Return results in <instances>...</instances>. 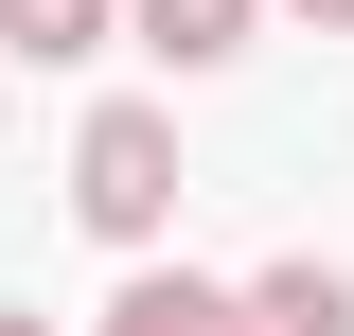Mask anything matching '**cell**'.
Instances as JSON below:
<instances>
[{"label": "cell", "mask_w": 354, "mask_h": 336, "mask_svg": "<svg viewBox=\"0 0 354 336\" xmlns=\"http://www.w3.org/2000/svg\"><path fill=\"white\" fill-rule=\"evenodd\" d=\"M71 212L106 230V248H142L177 212V124L160 106H88V142H71Z\"/></svg>", "instance_id": "obj_1"}, {"label": "cell", "mask_w": 354, "mask_h": 336, "mask_svg": "<svg viewBox=\"0 0 354 336\" xmlns=\"http://www.w3.org/2000/svg\"><path fill=\"white\" fill-rule=\"evenodd\" d=\"M106 336H248V301H230V283H195V265H142V283L106 301Z\"/></svg>", "instance_id": "obj_2"}, {"label": "cell", "mask_w": 354, "mask_h": 336, "mask_svg": "<svg viewBox=\"0 0 354 336\" xmlns=\"http://www.w3.org/2000/svg\"><path fill=\"white\" fill-rule=\"evenodd\" d=\"M124 36L160 53V71H230V53H248V0H124Z\"/></svg>", "instance_id": "obj_3"}, {"label": "cell", "mask_w": 354, "mask_h": 336, "mask_svg": "<svg viewBox=\"0 0 354 336\" xmlns=\"http://www.w3.org/2000/svg\"><path fill=\"white\" fill-rule=\"evenodd\" d=\"M124 36V0H0V53L18 71H71V53H106Z\"/></svg>", "instance_id": "obj_4"}, {"label": "cell", "mask_w": 354, "mask_h": 336, "mask_svg": "<svg viewBox=\"0 0 354 336\" xmlns=\"http://www.w3.org/2000/svg\"><path fill=\"white\" fill-rule=\"evenodd\" d=\"M248 336H354V283H337V265H266V283H248Z\"/></svg>", "instance_id": "obj_5"}, {"label": "cell", "mask_w": 354, "mask_h": 336, "mask_svg": "<svg viewBox=\"0 0 354 336\" xmlns=\"http://www.w3.org/2000/svg\"><path fill=\"white\" fill-rule=\"evenodd\" d=\"M283 18H319V36H337V18H354V0H283Z\"/></svg>", "instance_id": "obj_6"}, {"label": "cell", "mask_w": 354, "mask_h": 336, "mask_svg": "<svg viewBox=\"0 0 354 336\" xmlns=\"http://www.w3.org/2000/svg\"><path fill=\"white\" fill-rule=\"evenodd\" d=\"M0 336H53V319H18V301H0Z\"/></svg>", "instance_id": "obj_7"}]
</instances>
